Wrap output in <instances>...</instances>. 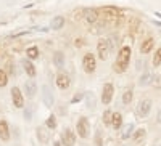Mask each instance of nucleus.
Segmentation results:
<instances>
[{"instance_id": "obj_25", "label": "nucleus", "mask_w": 161, "mask_h": 146, "mask_svg": "<svg viewBox=\"0 0 161 146\" xmlns=\"http://www.w3.org/2000/svg\"><path fill=\"white\" fill-rule=\"evenodd\" d=\"M111 122H113V111L106 109V111L103 112V124H105V125H111Z\"/></svg>"}, {"instance_id": "obj_19", "label": "nucleus", "mask_w": 161, "mask_h": 146, "mask_svg": "<svg viewBox=\"0 0 161 146\" xmlns=\"http://www.w3.org/2000/svg\"><path fill=\"white\" fill-rule=\"evenodd\" d=\"M134 128H136V125H134V124H127V125H124L123 128H121V138H123V140H127V138L132 135Z\"/></svg>"}, {"instance_id": "obj_16", "label": "nucleus", "mask_w": 161, "mask_h": 146, "mask_svg": "<svg viewBox=\"0 0 161 146\" xmlns=\"http://www.w3.org/2000/svg\"><path fill=\"white\" fill-rule=\"evenodd\" d=\"M84 18H86V21L89 24H93V23H97V19H98V13H97V10H87L84 13Z\"/></svg>"}, {"instance_id": "obj_37", "label": "nucleus", "mask_w": 161, "mask_h": 146, "mask_svg": "<svg viewBox=\"0 0 161 146\" xmlns=\"http://www.w3.org/2000/svg\"><path fill=\"white\" fill-rule=\"evenodd\" d=\"M155 15H156V16H158V18L161 19V13H158V11H155Z\"/></svg>"}, {"instance_id": "obj_31", "label": "nucleus", "mask_w": 161, "mask_h": 146, "mask_svg": "<svg viewBox=\"0 0 161 146\" xmlns=\"http://www.w3.org/2000/svg\"><path fill=\"white\" fill-rule=\"evenodd\" d=\"M26 34H28V31H21V32L13 34V35H11V39H18V37H21V35H26Z\"/></svg>"}, {"instance_id": "obj_28", "label": "nucleus", "mask_w": 161, "mask_h": 146, "mask_svg": "<svg viewBox=\"0 0 161 146\" xmlns=\"http://www.w3.org/2000/svg\"><path fill=\"white\" fill-rule=\"evenodd\" d=\"M150 81H152V74H150V72H145V74L140 77V85H147Z\"/></svg>"}, {"instance_id": "obj_15", "label": "nucleus", "mask_w": 161, "mask_h": 146, "mask_svg": "<svg viewBox=\"0 0 161 146\" xmlns=\"http://www.w3.org/2000/svg\"><path fill=\"white\" fill-rule=\"evenodd\" d=\"M42 98H44V103L47 106H52L53 104V95H52V90L48 85H44L42 87Z\"/></svg>"}, {"instance_id": "obj_2", "label": "nucleus", "mask_w": 161, "mask_h": 146, "mask_svg": "<svg viewBox=\"0 0 161 146\" xmlns=\"http://www.w3.org/2000/svg\"><path fill=\"white\" fill-rule=\"evenodd\" d=\"M82 68L87 74H92L95 72L97 69V60H95V55L93 53H86L84 58H82Z\"/></svg>"}, {"instance_id": "obj_4", "label": "nucleus", "mask_w": 161, "mask_h": 146, "mask_svg": "<svg viewBox=\"0 0 161 146\" xmlns=\"http://www.w3.org/2000/svg\"><path fill=\"white\" fill-rule=\"evenodd\" d=\"M76 132L80 138H87L89 137V132H90V125H89V121L87 117H80L77 124H76Z\"/></svg>"}, {"instance_id": "obj_5", "label": "nucleus", "mask_w": 161, "mask_h": 146, "mask_svg": "<svg viewBox=\"0 0 161 146\" xmlns=\"http://www.w3.org/2000/svg\"><path fill=\"white\" fill-rule=\"evenodd\" d=\"M108 53H110V44H108V39H100L97 42V55L102 61H105L108 58Z\"/></svg>"}, {"instance_id": "obj_24", "label": "nucleus", "mask_w": 161, "mask_h": 146, "mask_svg": "<svg viewBox=\"0 0 161 146\" xmlns=\"http://www.w3.org/2000/svg\"><path fill=\"white\" fill-rule=\"evenodd\" d=\"M45 127H47L48 130H55V128H57V117L53 116V114L47 117V121H45Z\"/></svg>"}, {"instance_id": "obj_29", "label": "nucleus", "mask_w": 161, "mask_h": 146, "mask_svg": "<svg viewBox=\"0 0 161 146\" xmlns=\"http://www.w3.org/2000/svg\"><path fill=\"white\" fill-rule=\"evenodd\" d=\"M82 98H84V93H80V91H79V93H76V95L73 96L71 103H73V104H76V103H79L80 100H82Z\"/></svg>"}, {"instance_id": "obj_21", "label": "nucleus", "mask_w": 161, "mask_h": 146, "mask_svg": "<svg viewBox=\"0 0 161 146\" xmlns=\"http://www.w3.org/2000/svg\"><path fill=\"white\" fill-rule=\"evenodd\" d=\"M26 56H28L29 60H37V58H39V48H37L36 45L26 48Z\"/></svg>"}, {"instance_id": "obj_7", "label": "nucleus", "mask_w": 161, "mask_h": 146, "mask_svg": "<svg viewBox=\"0 0 161 146\" xmlns=\"http://www.w3.org/2000/svg\"><path fill=\"white\" fill-rule=\"evenodd\" d=\"M11 101H13V106L18 109L24 108V96L21 93V90L18 87H13L11 88Z\"/></svg>"}, {"instance_id": "obj_1", "label": "nucleus", "mask_w": 161, "mask_h": 146, "mask_svg": "<svg viewBox=\"0 0 161 146\" xmlns=\"http://www.w3.org/2000/svg\"><path fill=\"white\" fill-rule=\"evenodd\" d=\"M130 55H132V50L130 47H123L119 51H118V56H116V61L113 64V71L118 72V74H123L127 71L129 68V61H130Z\"/></svg>"}, {"instance_id": "obj_6", "label": "nucleus", "mask_w": 161, "mask_h": 146, "mask_svg": "<svg viewBox=\"0 0 161 146\" xmlns=\"http://www.w3.org/2000/svg\"><path fill=\"white\" fill-rule=\"evenodd\" d=\"M114 95V85L111 82H106L102 88V103L103 104H110Z\"/></svg>"}, {"instance_id": "obj_22", "label": "nucleus", "mask_w": 161, "mask_h": 146, "mask_svg": "<svg viewBox=\"0 0 161 146\" xmlns=\"http://www.w3.org/2000/svg\"><path fill=\"white\" fill-rule=\"evenodd\" d=\"M132 96H134V90H132V87H129V88L124 91V95H123V104L127 106V104L132 101Z\"/></svg>"}, {"instance_id": "obj_9", "label": "nucleus", "mask_w": 161, "mask_h": 146, "mask_svg": "<svg viewBox=\"0 0 161 146\" xmlns=\"http://www.w3.org/2000/svg\"><path fill=\"white\" fill-rule=\"evenodd\" d=\"M69 85H71V79L68 74H58L57 76V87L60 90H66Z\"/></svg>"}, {"instance_id": "obj_8", "label": "nucleus", "mask_w": 161, "mask_h": 146, "mask_svg": "<svg viewBox=\"0 0 161 146\" xmlns=\"http://www.w3.org/2000/svg\"><path fill=\"white\" fill-rule=\"evenodd\" d=\"M61 143L64 146H74L76 143V133L71 128H64L63 133H61Z\"/></svg>"}, {"instance_id": "obj_32", "label": "nucleus", "mask_w": 161, "mask_h": 146, "mask_svg": "<svg viewBox=\"0 0 161 146\" xmlns=\"http://www.w3.org/2000/svg\"><path fill=\"white\" fill-rule=\"evenodd\" d=\"M156 121H158V124H161V109L158 111V116H156Z\"/></svg>"}, {"instance_id": "obj_34", "label": "nucleus", "mask_w": 161, "mask_h": 146, "mask_svg": "<svg viewBox=\"0 0 161 146\" xmlns=\"http://www.w3.org/2000/svg\"><path fill=\"white\" fill-rule=\"evenodd\" d=\"M153 24H155V26H159V28H161V21H155V19H153Z\"/></svg>"}, {"instance_id": "obj_36", "label": "nucleus", "mask_w": 161, "mask_h": 146, "mask_svg": "<svg viewBox=\"0 0 161 146\" xmlns=\"http://www.w3.org/2000/svg\"><path fill=\"white\" fill-rule=\"evenodd\" d=\"M53 146H61V143L60 141H53Z\"/></svg>"}, {"instance_id": "obj_12", "label": "nucleus", "mask_w": 161, "mask_h": 146, "mask_svg": "<svg viewBox=\"0 0 161 146\" xmlns=\"http://www.w3.org/2000/svg\"><path fill=\"white\" fill-rule=\"evenodd\" d=\"M155 47V40H153V37H147L145 40L142 42L140 45V53H143V55H147V53H150Z\"/></svg>"}, {"instance_id": "obj_10", "label": "nucleus", "mask_w": 161, "mask_h": 146, "mask_svg": "<svg viewBox=\"0 0 161 146\" xmlns=\"http://www.w3.org/2000/svg\"><path fill=\"white\" fill-rule=\"evenodd\" d=\"M24 91H26V96L28 98H34L36 93H37V85L34 81H28L24 82Z\"/></svg>"}, {"instance_id": "obj_11", "label": "nucleus", "mask_w": 161, "mask_h": 146, "mask_svg": "<svg viewBox=\"0 0 161 146\" xmlns=\"http://www.w3.org/2000/svg\"><path fill=\"white\" fill-rule=\"evenodd\" d=\"M0 140L10 141V127L7 121H0Z\"/></svg>"}, {"instance_id": "obj_20", "label": "nucleus", "mask_w": 161, "mask_h": 146, "mask_svg": "<svg viewBox=\"0 0 161 146\" xmlns=\"http://www.w3.org/2000/svg\"><path fill=\"white\" fill-rule=\"evenodd\" d=\"M113 128L116 130H121V127H123V114L121 112H113V122H111Z\"/></svg>"}, {"instance_id": "obj_14", "label": "nucleus", "mask_w": 161, "mask_h": 146, "mask_svg": "<svg viewBox=\"0 0 161 146\" xmlns=\"http://www.w3.org/2000/svg\"><path fill=\"white\" fill-rule=\"evenodd\" d=\"M23 68H24L26 74H28L29 77H36L37 69H36V66H34V63H32L31 60H24V61H23Z\"/></svg>"}, {"instance_id": "obj_3", "label": "nucleus", "mask_w": 161, "mask_h": 146, "mask_svg": "<svg viewBox=\"0 0 161 146\" xmlns=\"http://www.w3.org/2000/svg\"><path fill=\"white\" fill-rule=\"evenodd\" d=\"M150 109H152V100H140V103L137 104V108H136V114L137 117L140 119H145L147 116L150 114Z\"/></svg>"}, {"instance_id": "obj_18", "label": "nucleus", "mask_w": 161, "mask_h": 146, "mask_svg": "<svg viewBox=\"0 0 161 146\" xmlns=\"http://www.w3.org/2000/svg\"><path fill=\"white\" fill-rule=\"evenodd\" d=\"M63 26H64V18H63V16H55V18L52 19L50 29H53V31H60Z\"/></svg>"}, {"instance_id": "obj_27", "label": "nucleus", "mask_w": 161, "mask_h": 146, "mask_svg": "<svg viewBox=\"0 0 161 146\" xmlns=\"http://www.w3.org/2000/svg\"><path fill=\"white\" fill-rule=\"evenodd\" d=\"M153 66H155V68L161 66V47L155 51V56H153Z\"/></svg>"}, {"instance_id": "obj_13", "label": "nucleus", "mask_w": 161, "mask_h": 146, "mask_svg": "<svg viewBox=\"0 0 161 146\" xmlns=\"http://www.w3.org/2000/svg\"><path fill=\"white\" fill-rule=\"evenodd\" d=\"M37 138H39V141H42V143L50 141V130L45 125L44 127H37Z\"/></svg>"}, {"instance_id": "obj_17", "label": "nucleus", "mask_w": 161, "mask_h": 146, "mask_svg": "<svg viewBox=\"0 0 161 146\" xmlns=\"http://www.w3.org/2000/svg\"><path fill=\"white\" fill-rule=\"evenodd\" d=\"M53 64H55L58 69H61L64 66V55L61 51H55V53H53Z\"/></svg>"}, {"instance_id": "obj_33", "label": "nucleus", "mask_w": 161, "mask_h": 146, "mask_svg": "<svg viewBox=\"0 0 161 146\" xmlns=\"http://www.w3.org/2000/svg\"><path fill=\"white\" fill-rule=\"evenodd\" d=\"M74 44H76V47H80V45H82V40H76Z\"/></svg>"}, {"instance_id": "obj_35", "label": "nucleus", "mask_w": 161, "mask_h": 146, "mask_svg": "<svg viewBox=\"0 0 161 146\" xmlns=\"http://www.w3.org/2000/svg\"><path fill=\"white\" fill-rule=\"evenodd\" d=\"M153 146H161V140H156V141H155V144H153Z\"/></svg>"}, {"instance_id": "obj_30", "label": "nucleus", "mask_w": 161, "mask_h": 146, "mask_svg": "<svg viewBox=\"0 0 161 146\" xmlns=\"http://www.w3.org/2000/svg\"><path fill=\"white\" fill-rule=\"evenodd\" d=\"M95 141H97V146H103V143H102V132H100V130L97 132V138H95Z\"/></svg>"}, {"instance_id": "obj_23", "label": "nucleus", "mask_w": 161, "mask_h": 146, "mask_svg": "<svg viewBox=\"0 0 161 146\" xmlns=\"http://www.w3.org/2000/svg\"><path fill=\"white\" fill-rule=\"evenodd\" d=\"M147 137V130L145 128H139L137 132H136V135H134V143H140V141H143V138Z\"/></svg>"}, {"instance_id": "obj_26", "label": "nucleus", "mask_w": 161, "mask_h": 146, "mask_svg": "<svg viewBox=\"0 0 161 146\" xmlns=\"http://www.w3.org/2000/svg\"><path fill=\"white\" fill-rule=\"evenodd\" d=\"M7 84H8V74L3 69H0V88L7 87Z\"/></svg>"}]
</instances>
